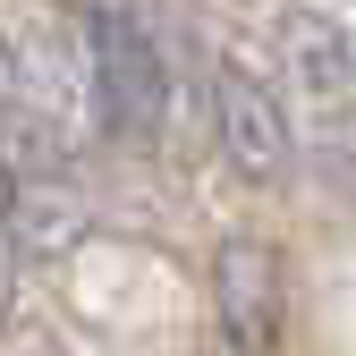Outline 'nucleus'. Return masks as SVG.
Here are the masks:
<instances>
[{"label":"nucleus","mask_w":356,"mask_h":356,"mask_svg":"<svg viewBox=\"0 0 356 356\" xmlns=\"http://www.w3.org/2000/svg\"><path fill=\"white\" fill-rule=\"evenodd\" d=\"M263 305H272L263 254H254V246H229V254H220V314H229V339H238V348L263 339Z\"/></svg>","instance_id":"5"},{"label":"nucleus","mask_w":356,"mask_h":356,"mask_svg":"<svg viewBox=\"0 0 356 356\" xmlns=\"http://www.w3.org/2000/svg\"><path fill=\"white\" fill-rule=\"evenodd\" d=\"M85 26V119L102 127L111 145H161L170 136V111H178V85H170V60H161V42L145 17H127L111 9V0H85L76 9Z\"/></svg>","instance_id":"1"},{"label":"nucleus","mask_w":356,"mask_h":356,"mask_svg":"<svg viewBox=\"0 0 356 356\" xmlns=\"http://www.w3.org/2000/svg\"><path fill=\"white\" fill-rule=\"evenodd\" d=\"M272 60H280V111L297 145L339 153L356 127V26L331 9H280L272 17Z\"/></svg>","instance_id":"2"},{"label":"nucleus","mask_w":356,"mask_h":356,"mask_svg":"<svg viewBox=\"0 0 356 356\" xmlns=\"http://www.w3.org/2000/svg\"><path fill=\"white\" fill-rule=\"evenodd\" d=\"M0 26H9V51H17V68L34 85L42 119L68 136L85 119V26H76V0H26L17 17L0 9Z\"/></svg>","instance_id":"4"},{"label":"nucleus","mask_w":356,"mask_h":356,"mask_svg":"<svg viewBox=\"0 0 356 356\" xmlns=\"http://www.w3.org/2000/svg\"><path fill=\"white\" fill-rule=\"evenodd\" d=\"M204 102H212V145L229 153V170H238V178L272 187V178L297 161V127H289L280 94H272L254 68L220 60V68H212V85H204Z\"/></svg>","instance_id":"3"}]
</instances>
